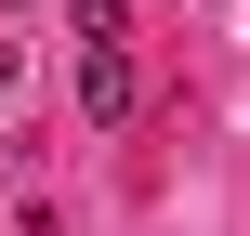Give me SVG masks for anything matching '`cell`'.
<instances>
[{
	"mask_svg": "<svg viewBox=\"0 0 250 236\" xmlns=\"http://www.w3.org/2000/svg\"><path fill=\"white\" fill-rule=\"evenodd\" d=\"M132 105H145V79H132V53H119V39H79V118H92V131H119Z\"/></svg>",
	"mask_w": 250,
	"mask_h": 236,
	"instance_id": "obj_1",
	"label": "cell"
}]
</instances>
